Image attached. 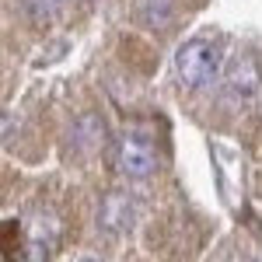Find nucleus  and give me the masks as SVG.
Returning a JSON list of instances; mask_svg holds the SVG:
<instances>
[{
	"label": "nucleus",
	"mask_w": 262,
	"mask_h": 262,
	"mask_svg": "<svg viewBox=\"0 0 262 262\" xmlns=\"http://www.w3.org/2000/svg\"><path fill=\"white\" fill-rule=\"evenodd\" d=\"M217 70H221V56H217V49L206 39H189L179 53H175V74H179V81L185 84V88H203V84H210L217 77Z\"/></svg>",
	"instance_id": "f257e3e1"
},
{
	"label": "nucleus",
	"mask_w": 262,
	"mask_h": 262,
	"mask_svg": "<svg viewBox=\"0 0 262 262\" xmlns=\"http://www.w3.org/2000/svg\"><path fill=\"white\" fill-rule=\"evenodd\" d=\"M116 168L126 179H147L158 168V150L147 133H122L116 140Z\"/></svg>",
	"instance_id": "f03ea898"
},
{
	"label": "nucleus",
	"mask_w": 262,
	"mask_h": 262,
	"mask_svg": "<svg viewBox=\"0 0 262 262\" xmlns=\"http://www.w3.org/2000/svg\"><path fill=\"white\" fill-rule=\"evenodd\" d=\"M224 81H227V88H231L234 95H242V98L255 95V91H259V84H262V67H259V60H255L252 53H238L234 60L227 63Z\"/></svg>",
	"instance_id": "7ed1b4c3"
},
{
	"label": "nucleus",
	"mask_w": 262,
	"mask_h": 262,
	"mask_svg": "<svg viewBox=\"0 0 262 262\" xmlns=\"http://www.w3.org/2000/svg\"><path fill=\"white\" fill-rule=\"evenodd\" d=\"M101 221L116 231H129L133 227V203L119 196V192H108L105 203H101Z\"/></svg>",
	"instance_id": "20e7f679"
},
{
	"label": "nucleus",
	"mask_w": 262,
	"mask_h": 262,
	"mask_svg": "<svg viewBox=\"0 0 262 262\" xmlns=\"http://www.w3.org/2000/svg\"><path fill=\"white\" fill-rule=\"evenodd\" d=\"M171 11H175V0H137V18L150 28H161L171 18Z\"/></svg>",
	"instance_id": "39448f33"
},
{
	"label": "nucleus",
	"mask_w": 262,
	"mask_h": 262,
	"mask_svg": "<svg viewBox=\"0 0 262 262\" xmlns=\"http://www.w3.org/2000/svg\"><path fill=\"white\" fill-rule=\"evenodd\" d=\"M25 7H28V14L35 21H49L63 7V0H25Z\"/></svg>",
	"instance_id": "423d86ee"
}]
</instances>
